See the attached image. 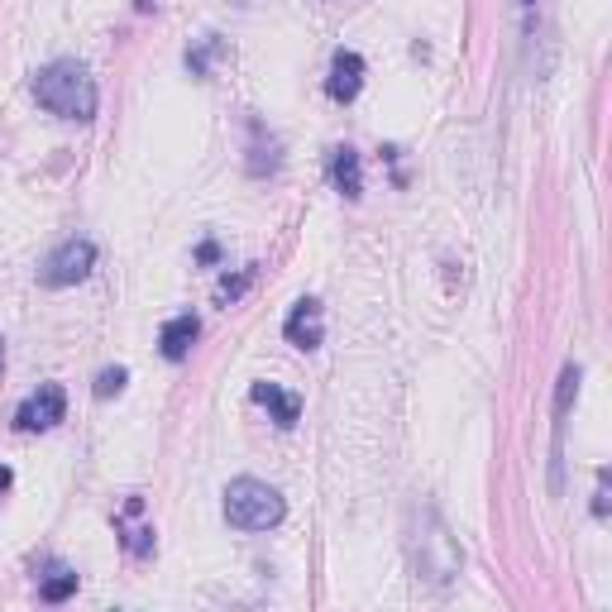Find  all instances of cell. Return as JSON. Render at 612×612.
Returning <instances> with one entry per match:
<instances>
[{"label":"cell","instance_id":"cell-14","mask_svg":"<svg viewBox=\"0 0 612 612\" xmlns=\"http://www.w3.org/2000/svg\"><path fill=\"white\" fill-rule=\"evenodd\" d=\"M254 273H259V268H254V263H249V268H240V273H235V278H230V273H225V278H220V283H216V302H220V306L240 302V297H244V287L254 283Z\"/></svg>","mask_w":612,"mask_h":612},{"label":"cell","instance_id":"cell-15","mask_svg":"<svg viewBox=\"0 0 612 612\" xmlns=\"http://www.w3.org/2000/svg\"><path fill=\"white\" fill-rule=\"evenodd\" d=\"M125 383H130V369H125V364H110V369L96 373V388H91V393L106 402V397H120V393H125Z\"/></svg>","mask_w":612,"mask_h":612},{"label":"cell","instance_id":"cell-11","mask_svg":"<svg viewBox=\"0 0 612 612\" xmlns=\"http://www.w3.org/2000/svg\"><path fill=\"white\" fill-rule=\"evenodd\" d=\"M249 130H254V144H249V173H254V177L278 173V168H283V144H278L273 134H263L259 120H254Z\"/></svg>","mask_w":612,"mask_h":612},{"label":"cell","instance_id":"cell-10","mask_svg":"<svg viewBox=\"0 0 612 612\" xmlns=\"http://www.w3.org/2000/svg\"><path fill=\"white\" fill-rule=\"evenodd\" d=\"M249 397H254L259 407H268V412H273V421H278L283 431H292V426H297V416H302V397L283 393L278 383H254V388H249Z\"/></svg>","mask_w":612,"mask_h":612},{"label":"cell","instance_id":"cell-7","mask_svg":"<svg viewBox=\"0 0 612 612\" xmlns=\"http://www.w3.org/2000/svg\"><path fill=\"white\" fill-rule=\"evenodd\" d=\"M283 335H287V345H297V350H316L321 345V302L302 297V302L287 311Z\"/></svg>","mask_w":612,"mask_h":612},{"label":"cell","instance_id":"cell-21","mask_svg":"<svg viewBox=\"0 0 612 612\" xmlns=\"http://www.w3.org/2000/svg\"><path fill=\"white\" fill-rule=\"evenodd\" d=\"M134 5H139V10H153V5H158V0H134Z\"/></svg>","mask_w":612,"mask_h":612},{"label":"cell","instance_id":"cell-1","mask_svg":"<svg viewBox=\"0 0 612 612\" xmlns=\"http://www.w3.org/2000/svg\"><path fill=\"white\" fill-rule=\"evenodd\" d=\"M407 555H412L416 579H426L436 589H450L464 569V550L431 503H412V512H407Z\"/></svg>","mask_w":612,"mask_h":612},{"label":"cell","instance_id":"cell-20","mask_svg":"<svg viewBox=\"0 0 612 612\" xmlns=\"http://www.w3.org/2000/svg\"><path fill=\"white\" fill-rule=\"evenodd\" d=\"M10 483H15V474H10V469H0V493H5Z\"/></svg>","mask_w":612,"mask_h":612},{"label":"cell","instance_id":"cell-17","mask_svg":"<svg viewBox=\"0 0 612 612\" xmlns=\"http://www.w3.org/2000/svg\"><path fill=\"white\" fill-rule=\"evenodd\" d=\"M120 531H125V526H120ZM120 541H125L130 555H153V546H158V541H153V526H134V531H125Z\"/></svg>","mask_w":612,"mask_h":612},{"label":"cell","instance_id":"cell-4","mask_svg":"<svg viewBox=\"0 0 612 612\" xmlns=\"http://www.w3.org/2000/svg\"><path fill=\"white\" fill-rule=\"evenodd\" d=\"M96 268V244L91 240H63L39 268V283L44 287H77Z\"/></svg>","mask_w":612,"mask_h":612},{"label":"cell","instance_id":"cell-3","mask_svg":"<svg viewBox=\"0 0 612 612\" xmlns=\"http://www.w3.org/2000/svg\"><path fill=\"white\" fill-rule=\"evenodd\" d=\"M287 517L283 493L263 479H235L225 488V522L235 531H268Z\"/></svg>","mask_w":612,"mask_h":612},{"label":"cell","instance_id":"cell-13","mask_svg":"<svg viewBox=\"0 0 612 612\" xmlns=\"http://www.w3.org/2000/svg\"><path fill=\"white\" fill-rule=\"evenodd\" d=\"M72 593H77V569H63V565L48 569V579L39 584V598H44V603H67Z\"/></svg>","mask_w":612,"mask_h":612},{"label":"cell","instance_id":"cell-9","mask_svg":"<svg viewBox=\"0 0 612 612\" xmlns=\"http://www.w3.org/2000/svg\"><path fill=\"white\" fill-rule=\"evenodd\" d=\"M201 335V321L192 316V311H182V316H173V321H163V330H158V350H163V359H187L192 354V345H197Z\"/></svg>","mask_w":612,"mask_h":612},{"label":"cell","instance_id":"cell-2","mask_svg":"<svg viewBox=\"0 0 612 612\" xmlns=\"http://www.w3.org/2000/svg\"><path fill=\"white\" fill-rule=\"evenodd\" d=\"M34 96L39 106L53 110L58 120H77V125H91L96 120V77L77 58H58L34 72Z\"/></svg>","mask_w":612,"mask_h":612},{"label":"cell","instance_id":"cell-5","mask_svg":"<svg viewBox=\"0 0 612 612\" xmlns=\"http://www.w3.org/2000/svg\"><path fill=\"white\" fill-rule=\"evenodd\" d=\"M67 416V393L58 383H44L39 393H29L15 412V431H53Z\"/></svg>","mask_w":612,"mask_h":612},{"label":"cell","instance_id":"cell-22","mask_svg":"<svg viewBox=\"0 0 612 612\" xmlns=\"http://www.w3.org/2000/svg\"><path fill=\"white\" fill-rule=\"evenodd\" d=\"M0 369H5V340H0Z\"/></svg>","mask_w":612,"mask_h":612},{"label":"cell","instance_id":"cell-12","mask_svg":"<svg viewBox=\"0 0 612 612\" xmlns=\"http://www.w3.org/2000/svg\"><path fill=\"white\" fill-rule=\"evenodd\" d=\"M579 364H565V373H560V388H555V440L565 436V416H569V407L579 402Z\"/></svg>","mask_w":612,"mask_h":612},{"label":"cell","instance_id":"cell-19","mask_svg":"<svg viewBox=\"0 0 612 612\" xmlns=\"http://www.w3.org/2000/svg\"><path fill=\"white\" fill-rule=\"evenodd\" d=\"M197 259H201V263H216V259H220L216 240H206V244H201V249H197Z\"/></svg>","mask_w":612,"mask_h":612},{"label":"cell","instance_id":"cell-23","mask_svg":"<svg viewBox=\"0 0 612 612\" xmlns=\"http://www.w3.org/2000/svg\"><path fill=\"white\" fill-rule=\"evenodd\" d=\"M522 5H536V0H522Z\"/></svg>","mask_w":612,"mask_h":612},{"label":"cell","instance_id":"cell-18","mask_svg":"<svg viewBox=\"0 0 612 612\" xmlns=\"http://www.w3.org/2000/svg\"><path fill=\"white\" fill-rule=\"evenodd\" d=\"M593 517H608V469H598V493H593Z\"/></svg>","mask_w":612,"mask_h":612},{"label":"cell","instance_id":"cell-8","mask_svg":"<svg viewBox=\"0 0 612 612\" xmlns=\"http://www.w3.org/2000/svg\"><path fill=\"white\" fill-rule=\"evenodd\" d=\"M330 182H335V192L345 201L364 197V163H359V153H354L350 144L330 149Z\"/></svg>","mask_w":612,"mask_h":612},{"label":"cell","instance_id":"cell-16","mask_svg":"<svg viewBox=\"0 0 612 612\" xmlns=\"http://www.w3.org/2000/svg\"><path fill=\"white\" fill-rule=\"evenodd\" d=\"M220 53V39L216 34H206L197 48H187V67H192V77H211V58Z\"/></svg>","mask_w":612,"mask_h":612},{"label":"cell","instance_id":"cell-6","mask_svg":"<svg viewBox=\"0 0 612 612\" xmlns=\"http://www.w3.org/2000/svg\"><path fill=\"white\" fill-rule=\"evenodd\" d=\"M364 58L354 53V48H335V58H330V77H326V96L330 101H340V106H350L354 96L364 91Z\"/></svg>","mask_w":612,"mask_h":612}]
</instances>
